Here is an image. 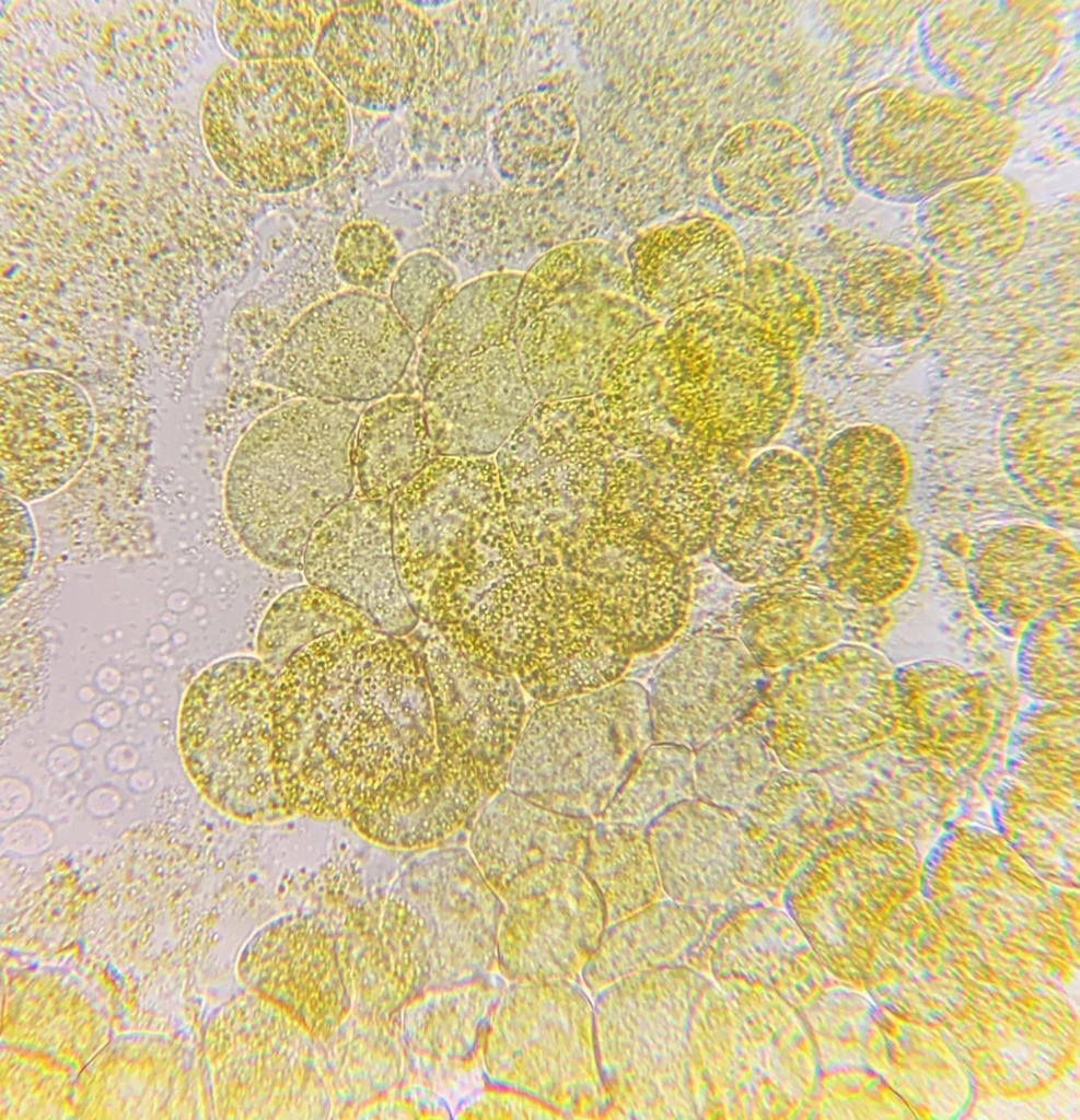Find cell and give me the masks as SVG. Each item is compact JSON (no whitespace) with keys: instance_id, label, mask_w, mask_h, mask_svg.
Returning a JSON list of instances; mask_svg holds the SVG:
<instances>
[{"instance_id":"obj_1","label":"cell","mask_w":1080,"mask_h":1120,"mask_svg":"<svg viewBox=\"0 0 1080 1120\" xmlns=\"http://www.w3.org/2000/svg\"><path fill=\"white\" fill-rule=\"evenodd\" d=\"M277 762L292 816L348 819L438 759L423 660L378 628L325 634L275 674Z\"/></svg>"},{"instance_id":"obj_2","label":"cell","mask_w":1080,"mask_h":1120,"mask_svg":"<svg viewBox=\"0 0 1080 1120\" xmlns=\"http://www.w3.org/2000/svg\"><path fill=\"white\" fill-rule=\"evenodd\" d=\"M420 620L525 693L559 698L604 676L616 639L584 583L561 558L543 560L514 536L484 540L434 580Z\"/></svg>"},{"instance_id":"obj_3","label":"cell","mask_w":1080,"mask_h":1120,"mask_svg":"<svg viewBox=\"0 0 1080 1120\" xmlns=\"http://www.w3.org/2000/svg\"><path fill=\"white\" fill-rule=\"evenodd\" d=\"M200 126L211 161L237 189L304 190L344 162L349 105L311 60L231 61L209 80Z\"/></svg>"},{"instance_id":"obj_4","label":"cell","mask_w":1080,"mask_h":1120,"mask_svg":"<svg viewBox=\"0 0 1080 1120\" xmlns=\"http://www.w3.org/2000/svg\"><path fill=\"white\" fill-rule=\"evenodd\" d=\"M360 413L350 404L292 399L258 418L227 468L224 510L259 562L301 568L315 525L355 492L352 448Z\"/></svg>"},{"instance_id":"obj_5","label":"cell","mask_w":1080,"mask_h":1120,"mask_svg":"<svg viewBox=\"0 0 1080 1120\" xmlns=\"http://www.w3.org/2000/svg\"><path fill=\"white\" fill-rule=\"evenodd\" d=\"M657 345L682 438L748 453L786 425L799 393L798 360L733 299L671 315Z\"/></svg>"},{"instance_id":"obj_6","label":"cell","mask_w":1080,"mask_h":1120,"mask_svg":"<svg viewBox=\"0 0 1080 1120\" xmlns=\"http://www.w3.org/2000/svg\"><path fill=\"white\" fill-rule=\"evenodd\" d=\"M1020 135V124L1008 113L950 91L884 85L849 109L841 164L866 195L918 205L953 183L999 173Z\"/></svg>"},{"instance_id":"obj_7","label":"cell","mask_w":1080,"mask_h":1120,"mask_svg":"<svg viewBox=\"0 0 1080 1120\" xmlns=\"http://www.w3.org/2000/svg\"><path fill=\"white\" fill-rule=\"evenodd\" d=\"M652 742L647 690L636 680L537 703L514 748L507 786L557 813L597 819Z\"/></svg>"},{"instance_id":"obj_8","label":"cell","mask_w":1080,"mask_h":1120,"mask_svg":"<svg viewBox=\"0 0 1080 1120\" xmlns=\"http://www.w3.org/2000/svg\"><path fill=\"white\" fill-rule=\"evenodd\" d=\"M895 666L880 651L840 642L778 669L756 723L782 768L821 772L876 750L896 728Z\"/></svg>"},{"instance_id":"obj_9","label":"cell","mask_w":1080,"mask_h":1120,"mask_svg":"<svg viewBox=\"0 0 1080 1120\" xmlns=\"http://www.w3.org/2000/svg\"><path fill=\"white\" fill-rule=\"evenodd\" d=\"M274 678L258 657L218 661L191 681L179 710L189 779L213 807L243 822L291 817L277 762Z\"/></svg>"},{"instance_id":"obj_10","label":"cell","mask_w":1080,"mask_h":1120,"mask_svg":"<svg viewBox=\"0 0 1080 1120\" xmlns=\"http://www.w3.org/2000/svg\"><path fill=\"white\" fill-rule=\"evenodd\" d=\"M487 1081L526 1093L564 1118L606 1119L593 1003L574 981L510 982L484 1049Z\"/></svg>"},{"instance_id":"obj_11","label":"cell","mask_w":1080,"mask_h":1120,"mask_svg":"<svg viewBox=\"0 0 1080 1120\" xmlns=\"http://www.w3.org/2000/svg\"><path fill=\"white\" fill-rule=\"evenodd\" d=\"M415 350L387 298L351 289L304 311L259 363L257 378L301 398L375 401L403 378Z\"/></svg>"},{"instance_id":"obj_12","label":"cell","mask_w":1080,"mask_h":1120,"mask_svg":"<svg viewBox=\"0 0 1080 1120\" xmlns=\"http://www.w3.org/2000/svg\"><path fill=\"white\" fill-rule=\"evenodd\" d=\"M918 24L922 59L956 95L1008 113L1053 70L1064 23L1055 2H932Z\"/></svg>"},{"instance_id":"obj_13","label":"cell","mask_w":1080,"mask_h":1120,"mask_svg":"<svg viewBox=\"0 0 1080 1120\" xmlns=\"http://www.w3.org/2000/svg\"><path fill=\"white\" fill-rule=\"evenodd\" d=\"M617 452L594 396L536 401L493 455L510 521L561 550L595 508Z\"/></svg>"},{"instance_id":"obj_14","label":"cell","mask_w":1080,"mask_h":1120,"mask_svg":"<svg viewBox=\"0 0 1080 1120\" xmlns=\"http://www.w3.org/2000/svg\"><path fill=\"white\" fill-rule=\"evenodd\" d=\"M662 322L634 296L619 257L514 318L511 341L536 401L585 397L635 339Z\"/></svg>"},{"instance_id":"obj_15","label":"cell","mask_w":1080,"mask_h":1120,"mask_svg":"<svg viewBox=\"0 0 1080 1120\" xmlns=\"http://www.w3.org/2000/svg\"><path fill=\"white\" fill-rule=\"evenodd\" d=\"M822 524L814 466L792 450L769 447L725 490L707 549L731 580L769 583L801 569Z\"/></svg>"},{"instance_id":"obj_16","label":"cell","mask_w":1080,"mask_h":1120,"mask_svg":"<svg viewBox=\"0 0 1080 1120\" xmlns=\"http://www.w3.org/2000/svg\"><path fill=\"white\" fill-rule=\"evenodd\" d=\"M560 556L589 590L604 629L632 655L664 648L683 629L690 571L687 559L663 544L592 512Z\"/></svg>"},{"instance_id":"obj_17","label":"cell","mask_w":1080,"mask_h":1120,"mask_svg":"<svg viewBox=\"0 0 1080 1120\" xmlns=\"http://www.w3.org/2000/svg\"><path fill=\"white\" fill-rule=\"evenodd\" d=\"M391 505L395 562L418 617L437 576L510 521L493 456L438 455Z\"/></svg>"},{"instance_id":"obj_18","label":"cell","mask_w":1080,"mask_h":1120,"mask_svg":"<svg viewBox=\"0 0 1080 1120\" xmlns=\"http://www.w3.org/2000/svg\"><path fill=\"white\" fill-rule=\"evenodd\" d=\"M436 52L434 30L413 3L345 1L323 18L311 61L348 105L393 113L426 83Z\"/></svg>"},{"instance_id":"obj_19","label":"cell","mask_w":1080,"mask_h":1120,"mask_svg":"<svg viewBox=\"0 0 1080 1120\" xmlns=\"http://www.w3.org/2000/svg\"><path fill=\"white\" fill-rule=\"evenodd\" d=\"M497 970L509 982L574 981L606 926L603 900L574 862L554 860L499 892Z\"/></svg>"},{"instance_id":"obj_20","label":"cell","mask_w":1080,"mask_h":1120,"mask_svg":"<svg viewBox=\"0 0 1080 1120\" xmlns=\"http://www.w3.org/2000/svg\"><path fill=\"white\" fill-rule=\"evenodd\" d=\"M894 681L897 719L890 746L961 785L978 778L1009 720L1006 692L986 674L939 658L895 667Z\"/></svg>"},{"instance_id":"obj_21","label":"cell","mask_w":1080,"mask_h":1120,"mask_svg":"<svg viewBox=\"0 0 1080 1120\" xmlns=\"http://www.w3.org/2000/svg\"><path fill=\"white\" fill-rule=\"evenodd\" d=\"M744 452L662 436L618 465L615 506L635 527L689 558L707 549L728 487L746 465Z\"/></svg>"},{"instance_id":"obj_22","label":"cell","mask_w":1080,"mask_h":1120,"mask_svg":"<svg viewBox=\"0 0 1080 1120\" xmlns=\"http://www.w3.org/2000/svg\"><path fill=\"white\" fill-rule=\"evenodd\" d=\"M418 649L427 670L439 755L472 773L484 793L507 786L509 765L531 711L514 675L481 667L454 650L432 627Z\"/></svg>"},{"instance_id":"obj_23","label":"cell","mask_w":1080,"mask_h":1120,"mask_svg":"<svg viewBox=\"0 0 1080 1120\" xmlns=\"http://www.w3.org/2000/svg\"><path fill=\"white\" fill-rule=\"evenodd\" d=\"M95 417L82 387L51 371L13 374L1 384V489L24 502L44 499L82 469Z\"/></svg>"},{"instance_id":"obj_24","label":"cell","mask_w":1080,"mask_h":1120,"mask_svg":"<svg viewBox=\"0 0 1080 1120\" xmlns=\"http://www.w3.org/2000/svg\"><path fill=\"white\" fill-rule=\"evenodd\" d=\"M763 674L736 638L683 641L655 665L644 686L653 742L699 748L753 710L765 685Z\"/></svg>"},{"instance_id":"obj_25","label":"cell","mask_w":1080,"mask_h":1120,"mask_svg":"<svg viewBox=\"0 0 1080 1120\" xmlns=\"http://www.w3.org/2000/svg\"><path fill=\"white\" fill-rule=\"evenodd\" d=\"M300 569L383 632L405 637L420 620L395 562L391 501L353 492L315 525Z\"/></svg>"},{"instance_id":"obj_26","label":"cell","mask_w":1080,"mask_h":1120,"mask_svg":"<svg viewBox=\"0 0 1080 1120\" xmlns=\"http://www.w3.org/2000/svg\"><path fill=\"white\" fill-rule=\"evenodd\" d=\"M967 583L979 612L1003 635L1020 639L1040 616L1079 602L1077 545L1032 523L987 530L969 551Z\"/></svg>"},{"instance_id":"obj_27","label":"cell","mask_w":1080,"mask_h":1120,"mask_svg":"<svg viewBox=\"0 0 1080 1120\" xmlns=\"http://www.w3.org/2000/svg\"><path fill=\"white\" fill-rule=\"evenodd\" d=\"M418 386L438 455L493 456L536 404L512 341L442 365Z\"/></svg>"},{"instance_id":"obj_28","label":"cell","mask_w":1080,"mask_h":1120,"mask_svg":"<svg viewBox=\"0 0 1080 1120\" xmlns=\"http://www.w3.org/2000/svg\"><path fill=\"white\" fill-rule=\"evenodd\" d=\"M625 256L634 296L661 320L699 303L731 298L747 264L734 231L709 213L641 231Z\"/></svg>"},{"instance_id":"obj_29","label":"cell","mask_w":1080,"mask_h":1120,"mask_svg":"<svg viewBox=\"0 0 1080 1120\" xmlns=\"http://www.w3.org/2000/svg\"><path fill=\"white\" fill-rule=\"evenodd\" d=\"M415 909L428 936L430 983H465L497 970L502 900L467 847L431 852L416 872Z\"/></svg>"},{"instance_id":"obj_30","label":"cell","mask_w":1080,"mask_h":1120,"mask_svg":"<svg viewBox=\"0 0 1080 1120\" xmlns=\"http://www.w3.org/2000/svg\"><path fill=\"white\" fill-rule=\"evenodd\" d=\"M245 975L315 1039L327 1038L351 1005L344 946L315 919L289 915L265 926L251 944Z\"/></svg>"},{"instance_id":"obj_31","label":"cell","mask_w":1080,"mask_h":1120,"mask_svg":"<svg viewBox=\"0 0 1080 1120\" xmlns=\"http://www.w3.org/2000/svg\"><path fill=\"white\" fill-rule=\"evenodd\" d=\"M820 156L792 124L760 118L743 121L718 142L710 183L732 210L758 219L796 215L811 207L822 188Z\"/></svg>"},{"instance_id":"obj_32","label":"cell","mask_w":1080,"mask_h":1120,"mask_svg":"<svg viewBox=\"0 0 1080 1120\" xmlns=\"http://www.w3.org/2000/svg\"><path fill=\"white\" fill-rule=\"evenodd\" d=\"M1030 218L1023 186L999 172L953 183L922 200L915 223L938 262L959 271H984L1020 253Z\"/></svg>"},{"instance_id":"obj_33","label":"cell","mask_w":1080,"mask_h":1120,"mask_svg":"<svg viewBox=\"0 0 1080 1120\" xmlns=\"http://www.w3.org/2000/svg\"><path fill=\"white\" fill-rule=\"evenodd\" d=\"M943 305V289L933 269L895 245L864 248L838 276V316L866 346L895 347L922 337L940 318Z\"/></svg>"},{"instance_id":"obj_34","label":"cell","mask_w":1080,"mask_h":1120,"mask_svg":"<svg viewBox=\"0 0 1080 1120\" xmlns=\"http://www.w3.org/2000/svg\"><path fill=\"white\" fill-rule=\"evenodd\" d=\"M814 469L828 534L868 532L899 515L909 494V455L898 436L882 425L839 431L825 443Z\"/></svg>"},{"instance_id":"obj_35","label":"cell","mask_w":1080,"mask_h":1120,"mask_svg":"<svg viewBox=\"0 0 1080 1120\" xmlns=\"http://www.w3.org/2000/svg\"><path fill=\"white\" fill-rule=\"evenodd\" d=\"M1003 469L1033 504L1078 512L1080 499L1079 390L1041 387L1019 399L999 431Z\"/></svg>"},{"instance_id":"obj_36","label":"cell","mask_w":1080,"mask_h":1120,"mask_svg":"<svg viewBox=\"0 0 1080 1120\" xmlns=\"http://www.w3.org/2000/svg\"><path fill=\"white\" fill-rule=\"evenodd\" d=\"M837 595L791 575L750 586L734 610L738 639L763 669L778 670L831 648L846 630Z\"/></svg>"},{"instance_id":"obj_37","label":"cell","mask_w":1080,"mask_h":1120,"mask_svg":"<svg viewBox=\"0 0 1080 1120\" xmlns=\"http://www.w3.org/2000/svg\"><path fill=\"white\" fill-rule=\"evenodd\" d=\"M593 821L548 809L506 786L491 795L473 818L467 848L499 892L513 878L544 862L578 864Z\"/></svg>"},{"instance_id":"obj_38","label":"cell","mask_w":1080,"mask_h":1120,"mask_svg":"<svg viewBox=\"0 0 1080 1120\" xmlns=\"http://www.w3.org/2000/svg\"><path fill=\"white\" fill-rule=\"evenodd\" d=\"M506 984L499 973L492 972L436 988L418 1005L415 1049L457 1107L487 1082L485 1042L493 1007Z\"/></svg>"},{"instance_id":"obj_39","label":"cell","mask_w":1080,"mask_h":1120,"mask_svg":"<svg viewBox=\"0 0 1080 1120\" xmlns=\"http://www.w3.org/2000/svg\"><path fill=\"white\" fill-rule=\"evenodd\" d=\"M487 800L472 773L439 755L411 785L357 808L348 820L376 844L428 850L471 825Z\"/></svg>"},{"instance_id":"obj_40","label":"cell","mask_w":1080,"mask_h":1120,"mask_svg":"<svg viewBox=\"0 0 1080 1120\" xmlns=\"http://www.w3.org/2000/svg\"><path fill=\"white\" fill-rule=\"evenodd\" d=\"M578 140L577 117L562 97L549 92L524 94L491 118V168L506 186L536 191L562 174Z\"/></svg>"},{"instance_id":"obj_41","label":"cell","mask_w":1080,"mask_h":1120,"mask_svg":"<svg viewBox=\"0 0 1080 1120\" xmlns=\"http://www.w3.org/2000/svg\"><path fill=\"white\" fill-rule=\"evenodd\" d=\"M833 793L818 772L781 769L736 816L744 837L748 872L767 862L813 854L832 832Z\"/></svg>"},{"instance_id":"obj_42","label":"cell","mask_w":1080,"mask_h":1120,"mask_svg":"<svg viewBox=\"0 0 1080 1120\" xmlns=\"http://www.w3.org/2000/svg\"><path fill=\"white\" fill-rule=\"evenodd\" d=\"M646 833L660 883L669 892L681 879L731 883L734 875L748 872L736 813L698 797L669 808Z\"/></svg>"},{"instance_id":"obj_43","label":"cell","mask_w":1080,"mask_h":1120,"mask_svg":"<svg viewBox=\"0 0 1080 1120\" xmlns=\"http://www.w3.org/2000/svg\"><path fill=\"white\" fill-rule=\"evenodd\" d=\"M920 544L899 514L858 535L828 534L817 571L828 590L866 607H884L913 583Z\"/></svg>"},{"instance_id":"obj_44","label":"cell","mask_w":1080,"mask_h":1120,"mask_svg":"<svg viewBox=\"0 0 1080 1120\" xmlns=\"http://www.w3.org/2000/svg\"><path fill=\"white\" fill-rule=\"evenodd\" d=\"M436 456L420 397L397 394L378 399L360 415L355 434V492L391 501Z\"/></svg>"},{"instance_id":"obj_45","label":"cell","mask_w":1080,"mask_h":1120,"mask_svg":"<svg viewBox=\"0 0 1080 1120\" xmlns=\"http://www.w3.org/2000/svg\"><path fill=\"white\" fill-rule=\"evenodd\" d=\"M521 279L519 272H495L456 289L422 331L417 383L442 365L511 341Z\"/></svg>"},{"instance_id":"obj_46","label":"cell","mask_w":1080,"mask_h":1120,"mask_svg":"<svg viewBox=\"0 0 1080 1120\" xmlns=\"http://www.w3.org/2000/svg\"><path fill=\"white\" fill-rule=\"evenodd\" d=\"M661 325L625 349L593 395L605 436L618 452L634 454L659 438L678 435L657 345Z\"/></svg>"},{"instance_id":"obj_47","label":"cell","mask_w":1080,"mask_h":1120,"mask_svg":"<svg viewBox=\"0 0 1080 1120\" xmlns=\"http://www.w3.org/2000/svg\"><path fill=\"white\" fill-rule=\"evenodd\" d=\"M1004 765L1031 793L1079 801V704L1033 701L1020 709Z\"/></svg>"},{"instance_id":"obj_48","label":"cell","mask_w":1080,"mask_h":1120,"mask_svg":"<svg viewBox=\"0 0 1080 1120\" xmlns=\"http://www.w3.org/2000/svg\"><path fill=\"white\" fill-rule=\"evenodd\" d=\"M338 2L219 1L214 26L235 61L311 60L321 23Z\"/></svg>"},{"instance_id":"obj_49","label":"cell","mask_w":1080,"mask_h":1120,"mask_svg":"<svg viewBox=\"0 0 1080 1120\" xmlns=\"http://www.w3.org/2000/svg\"><path fill=\"white\" fill-rule=\"evenodd\" d=\"M578 865L597 889L608 924L651 903L661 887L646 829L594 819Z\"/></svg>"},{"instance_id":"obj_50","label":"cell","mask_w":1080,"mask_h":1120,"mask_svg":"<svg viewBox=\"0 0 1080 1120\" xmlns=\"http://www.w3.org/2000/svg\"><path fill=\"white\" fill-rule=\"evenodd\" d=\"M756 317L799 361L821 329V301L814 283L782 260L747 261L742 281L730 298Z\"/></svg>"},{"instance_id":"obj_51","label":"cell","mask_w":1080,"mask_h":1120,"mask_svg":"<svg viewBox=\"0 0 1080 1120\" xmlns=\"http://www.w3.org/2000/svg\"><path fill=\"white\" fill-rule=\"evenodd\" d=\"M992 812L996 830L1027 863L1078 865V801L1034 794L1006 777Z\"/></svg>"},{"instance_id":"obj_52","label":"cell","mask_w":1080,"mask_h":1120,"mask_svg":"<svg viewBox=\"0 0 1080 1120\" xmlns=\"http://www.w3.org/2000/svg\"><path fill=\"white\" fill-rule=\"evenodd\" d=\"M741 722L694 750L696 796L735 813L783 769L758 730Z\"/></svg>"},{"instance_id":"obj_53","label":"cell","mask_w":1080,"mask_h":1120,"mask_svg":"<svg viewBox=\"0 0 1080 1120\" xmlns=\"http://www.w3.org/2000/svg\"><path fill=\"white\" fill-rule=\"evenodd\" d=\"M1079 603L1045 612L1019 639L1018 682L1033 701L1079 704Z\"/></svg>"},{"instance_id":"obj_54","label":"cell","mask_w":1080,"mask_h":1120,"mask_svg":"<svg viewBox=\"0 0 1080 1120\" xmlns=\"http://www.w3.org/2000/svg\"><path fill=\"white\" fill-rule=\"evenodd\" d=\"M375 628L339 597L307 584L279 596L266 611L256 637L258 658L276 674L299 649L333 632Z\"/></svg>"},{"instance_id":"obj_55","label":"cell","mask_w":1080,"mask_h":1120,"mask_svg":"<svg viewBox=\"0 0 1080 1120\" xmlns=\"http://www.w3.org/2000/svg\"><path fill=\"white\" fill-rule=\"evenodd\" d=\"M694 797V750L652 742L597 819L646 829L672 806Z\"/></svg>"},{"instance_id":"obj_56","label":"cell","mask_w":1080,"mask_h":1120,"mask_svg":"<svg viewBox=\"0 0 1080 1120\" xmlns=\"http://www.w3.org/2000/svg\"><path fill=\"white\" fill-rule=\"evenodd\" d=\"M458 272L441 254L421 249L400 259L391 281L390 302L415 336L421 334L456 291Z\"/></svg>"},{"instance_id":"obj_57","label":"cell","mask_w":1080,"mask_h":1120,"mask_svg":"<svg viewBox=\"0 0 1080 1120\" xmlns=\"http://www.w3.org/2000/svg\"><path fill=\"white\" fill-rule=\"evenodd\" d=\"M394 236L373 221L344 225L335 242L333 264L339 279L353 289L375 292L391 281L398 264Z\"/></svg>"},{"instance_id":"obj_58","label":"cell","mask_w":1080,"mask_h":1120,"mask_svg":"<svg viewBox=\"0 0 1080 1120\" xmlns=\"http://www.w3.org/2000/svg\"><path fill=\"white\" fill-rule=\"evenodd\" d=\"M37 537L24 501L1 490V602L11 598L34 563Z\"/></svg>"},{"instance_id":"obj_59","label":"cell","mask_w":1080,"mask_h":1120,"mask_svg":"<svg viewBox=\"0 0 1080 1120\" xmlns=\"http://www.w3.org/2000/svg\"><path fill=\"white\" fill-rule=\"evenodd\" d=\"M463 1119H558V1111L521 1090L486 1082L456 1110Z\"/></svg>"}]
</instances>
